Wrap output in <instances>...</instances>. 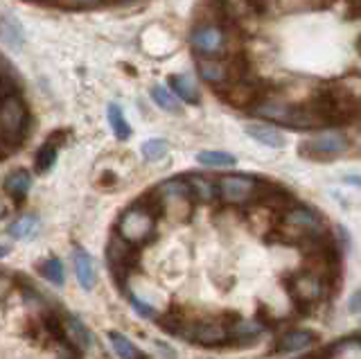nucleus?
<instances>
[{"mask_svg":"<svg viewBox=\"0 0 361 359\" xmlns=\"http://www.w3.org/2000/svg\"><path fill=\"white\" fill-rule=\"evenodd\" d=\"M169 91H172L178 99H183L185 104H199V91L192 77L188 75H174L169 80Z\"/></svg>","mask_w":361,"mask_h":359,"instance_id":"obj_18","label":"nucleus"},{"mask_svg":"<svg viewBox=\"0 0 361 359\" xmlns=\"http://www.w3.org/2000/svg\"><path fill=\"white\" fill-rule=\"evenodd\" d=\"M30 185H32V176L30 172L25 170H14V172H9L7 178H5V193L11 195L14 199H23L27 193H30Z\"/></svg>","mask_w":361,"mask_h":359,"instance_id":"obj_19","label":"nucleus"},{"mask_svg":"<svg viewBox=\"0 0 361 359\" xmlns=\"http://www.w3.org/2000/svg\"><path fill=\"white\" fill-rule=\"evenodd\" d=\"M37 224H39V219L34 215H20L16 221L9 224L7 233H9V238H14V240H25L37 231Z\"/></svg>","mask_w":361,"mask_h":359,"instance_id":"obj_25","label":"nucleus"},{"mask_svg":"<svg viewBox=\"0 0 361 359\" xmlns=\"http://www.w3.org/2000/svg\"><path fill=\"white\" fill-rule=\"evenodd\" d=\"M5 212H7V210H5V204H3V201H0V219L5 217Z\"/></svg>","mask_w":361,"mask_h":359,"instance_id":"obj_35","label":"nucleus"},{"mask_svg":"<svg viewBox=\"0 0 361 359\" xmlns=\"http://www.w3.org/2000/svg\"><path fill=\"white\" fill-rule=\"evenodd\" d=\"M0 41H5L14 50H20L25 46V32H23L18 18L11 14H0Z\"/></svg>","mask_w":361,"mask_h":359,"instance_id":"obj_16","label":"nucleus"},{"mask_svg":"<svg viewBox=\"0 0 361 359\" xmlns=\"http://www.w3.org/2000/svg\"><path fill=\"white\" fill-rule=\"evenodd\" d=\"M278 221H280L282 233H287L289 238H296V242L300 244H312V249L330 240V233H327L325 219L321 217V212L310 206L282 208Z\"/></svg>","mask_w":361,"mask_h":359,"instance_id":"obj_2","label":"nucleus"},{"mask_svg":"<svg viewBox=\"0 0 361 359\" xmlns=\"http://www.w3.org/2000/svg\"><path fill=\"white\" fill-rule=\"evenodd\" d=\"M348 312L350 314H359L361 312V287L353 291V296L348 298Z\"/></svg>","mask_w":361,"mask_h":359,"instance_id":"obj_31","label":"nucleus"},{"mask_svg":"<svg viewBox=\"0 0 361 359\" xmlns=\"http://www.w3.org/2000/svg\"><path fill=\"white\" fill-rule=\"evenodd\" d=\"M169 150V145L161 138H154V140H147L142 142V156H145V161H161L165 159V154Z\"/></svg>","mask_w":361,"mask_h":359,"instance_id":"obj_28","label":"nucleus"},{"mask_svg":"<svg viewBox=\"0 0 361 359\" xmlns=\"http://www.w3.org/2000/svg\"><path fill=\"white\" fill-rule=\"evenodd\" d=\"M63 359H73V357H63Z\"/></svg>","mask_w":361,"mask_h":359,"instance_id":"obj_37","label":"nucleus"},{"mask_svg":"<svg viewBox=\"0 0 361 359\" xmlns=\"http://www.w3.org/2000/svg\"><path fill=\"white\" fill-rule=\"evenodd\" d=\"M149 201L158 210V215H167L169 219H176V221L188 219L192 206L197 204L185 176H174V178H167L163 183H158L152 190Z\"/></svg>","mask_w":361,"mask_h":359,"instance_id":"obj_3","label":"nucleus"},{"mask_svg":"<svg viewBox=\"0 0 361 359\" xmlns=\"http://www.w3.org/2000/svg\"><path fill=\"white\" fill-rule=\"evenodd\" d=\"M188 183H190V190H192V197H195L197 204H214V201H219V190H217V181H212L210 176H203V174H188Z\"/></svg>","mask_w":361,"mask_h":359,"instance_id":"obj_14","label":"nucleus"},{"mask_svg":"<svg viewBox=\"0 0 361 359\" xmlns=\"http://www.w3.org/2000/svg\"><path fill=\"white\" fill-rule=\"evenodd\" d=\"M73 262H75V274H77V280L82 289L90 291L97 283V272H95V262L90 253H86L82 246H75L73 249Z\"/></svg>","mask_w":361,"mask_h":359,"instance_id":"obj_13","label":"nucleus"},{"mask_svg":"<svg viewBox=\"0 0 361 359\" xmlns=\"http://www.w3.org/2000/svg\"><path fill=\"white\" fill-rule=\"evenodd\" d=\"M197 163L203 165V167H233L235 165V156L228 154V152L208 150V152H199L197 154Z\"/></svg>","mask_w":361,"mask_h":359,"instance_id":"obj_24","label":"nucleus"},{"mask_svg":"<svg viewBox=\"0 0 361 359\" xmlns=\"http://www.w3.org/2000/svg\"><path fill=\"white\" fill-rule=\"evenodd\" d=\"M190 48L199 59L237 57L242 50L240 30L226 23H199L190 32Z\"/></svg>","mask_w":361,"mask_h":359,"instance_id":"obj_1","label":"nucleus"},{"mask_svg":"<svg viewBox=\"0 0 361 359\" xmlns=\"http://www.w3.org/2000/svg\"><path fill=\"white\" fill-rule=\"evenodd\" d=\"M14 77H16V73H14V66H11L3 54H0V80H11L14 82Z\"/></svg>","mask_w":361,"mask_h":359,"instance_id":"obj_30","label":"nucleus"},{"mask_svg":"<svg viewBox=\"0 0 361 359\" xmlns=\"http://www.w3.org/2000/svg\"><path fill=\"white\" fill-rule=\"evenodd\" d=\"M109 341H111L113 351H116V355L120 359H145L140 348L120 332H109Z\"/></svg>","mask_w":361,"mask_h":359,"instance_id":"obj_20","label":"nucleus"},{"mask_svg":"<svg viewBox=\"0 0 361 359\" xmlns=\"http://www.w3.org/2000/svg\"><path fill=\"white\" fill-rule=\"evenodd\" d=\"M319 339V334L312 332V330H302V328H296V330H287L278 336V341L274 343V353H280V355H291V353H302L312 348Z\"/></svg>","mask_w":361,"mask_h":359,"instance_id":"obj_12","label":"nucleus"},{"mask_svg":"<svg viewBox=\"0 0 361 359\" xmlns=\"http://www.w3.org/2000/svg\"><path fill=\"white\" fill-rule=\"evenodd\" d=\"M219 95L224 99H228L233 107H242V109H251L259 97L267 93V86L259 82V80H253L251 75L244 73L240 77H235L233 82H228L226 86L217 88Z\"/></svg>","mask_w":361,"mask_h":359,"instance_id":"obj_9","label":"nucleus"},{"mask_svg":"<svg viewBox=\"0 0 361 359\" xmlns=\"http://www.w3.org/2000/svg\"><path fill=\"white\" fill-rule=\"evenodd\" d=\"M9 253V246H5V244H0V257H5Z\"/></svg>","mask_w":361,"mask_h":359,"instance_id":"obj_34","label":"nucleus"},{"mask_svg":"<svg viewBox=\"0 0 361 359\" xmlns=\"http://www.w3.org/2000/svg\"><path fill=\"white\" fill-rule=\"evenodd\" d=\"M135 249H138V246H133L127 240H122L118 233L111 235L109 246H106V260H109L111 274L116 276L120 283L127 278V274L131 272V267L135 262Z\"/></svg>","mask_w":361,"mask_h":359,"instance_id":"obj_10","label":"nucleus"},{"mask_svg":"<svg viewBox=\"0 0 361 359\" xmlns=\"http://www.w3.org/2000/svg\"><path fill=\"white\" fill-rule=\"evenodd\" d=\"M156 219H158V210L152 206V201L149 199L138 201V204L129 206L120 215L116 224V233L129 244L142 246L156 235Z\"/></svg>","mask_w":361,"mask_h":359,"instance_id":"obj_4","label":"nucleus"},{"mask_svg":"<svg viewBox=\"0 0 361 359\" xmlns=\"http://www.w3.org/2000/svg\"><path fill=\"white\" fill-rule=\"evenodd\" d=\"M106 118H109V125H111L118 140H127L131 136V127H129V122H127V118H124L122 109L118 104H109Z\"/></svg>","mask_w":361,"mask_h":359,"instance_id":"obj_22","label":"nucleus"},{"mask_svg":"<svg viewBox=\"0 0 361 359\" xmlns=\"http://www.w3.org/2000/svg\"><path fill=\"white\" fill-rule=\"evenodd\" d=\"M61 332L68 336V341L75 348H79V351H86V348H90V343H93V336H90L88 328L77 317H66L61 323Z\"/></svg>","mask_w":361,"mask_h":359,"instance_id":"obj_17","label":"nucleus"},{"mask_svg":"<svg viewBox=\"0 0 361 359\" xmlns=\"http://www.w3.org/2000/svg\"><path fill=\"white\" fill-rule=\"evenodd\" d=\"M41 274H43V278H48L54 285H63V280H66L63 264H61L59 257H50V260H45L41 264Z\"/></svg>","mask_w":361,"mask_h":359,"instance_id":"obj_27","label":"nucleus"},{"mask_svg":"<svg viewBox=\"0 0 361 359\" xmlns=\"http://www.w3.org/2000/svg\"><path fill=\"white\" fill-rule=\"evenodd\" d=\"M56 154H59V145H56V140L52 136L50 140H45L41 145L37 156H34V167H37L39 174H45L50 170V167L54 165V161H56Z\"/></svg>","mask_w":361,"mask_h":359,"instance_id":"obj_21","label":"nucleus"},{"mask_svg":"<svg viewBox=\"0 0 361 359\" xmlns=\"http://www.w3.org/2000/svg\"><path fill=\"white\" fill-rule=\"evenodd\" d=\"M348 136L338 131H325V133H319V136H314L310 140L302 142V154L307 156H314V159H332V156H338L348 150Z\"/></svg>","mask_w":361,"mask_h":359,"instance_id":"obj_11","label":"nucleus"},{"mask_svg":"<svg viewBox=\"0 0 361 359\" xmlns=\"http://www.w3.org/2000/svg\"><path fill=\"white\" fill-rule=\"evenodd\" d=\"M68 5H97V3H104V0H66Z\"/></svg>","mask_w":361,"mask_h":359,"instance_id":"obj_32","label":"nucleus"},{"mask_svg":"<svg viewBox=\"0 0 361 359\" xmlns=\"http://www.w3.org/2000/svg\"><path fill=\"white\" fill-rule=\"evenodd\" d=\"M246 133L259 145L271 150H282L287 145L285 133L278 131L276 125H267V122H257V125H246Z\"/></svg>","mask_w":361,"mask_h":359,"instance_id":"obj_15","label":"nucleus"},{"mask_svg":"<svg viewBox=\"0 0 361 359\" xmlns=\"http://www.w3.org/2000/svg\"><path fill=\"white\" fill-rule=\"evenodd\" d=\"M343 181H345L348 185H357V188H361V176H357V174H353V176H343Z\"/></svg>","mask_w":361,"mask_h":359,"instance_id":"obj_33","label":"nucleus"},{"mask_svg":"<svg viewBox=\"0 0 361 359\" xmlns=\"http://www.w3.org/2000/svg\"><path fill=\"white\" fill-rule=\"evenodd\" d=\"M264 330V325L259 323L257 319H237L233 325H231V332L233 336H257L259 332Z\"/></svg>","mask_w":361,"mask_h":359,"instance_id":"obj_26","label":"nucleus"},{"mask_svg":"<svg viewBox=\"0 0 361 359\" xmlns=\"http://www.w3.org/2000/svg\"><path fill=\"white\" fill-rule=\"evenodd\" d=\"M217 190H219V201H224V204L248 206L262 201L271 185L248 174H224L221 178H217Z\"/></svg>","mask_w":361,"mask_h":359,"instance_id":"obj_5","label":"nucleus"},{"mask_svg":"<svg viewBox=\"0 0 361 359\" xmlns=\"http://www.w3.org/2000/svg\"><path fill=\"white\" fill-rule=\"evenodd\" d=\"M129 303H131V308L140 314V317H145V319H158V310L154 308V305H149L147 300H142L140 296H135L133 291H129Z\"/></svg>","mask_w":361,"mask_h":359,"instance_id":"obj_29","label":"nucleus"},{"mask_svg":"<svg viewBox=\"0 0 361 359\" xmlns=\"http://www.w3.org/2000/svg\"><path fill=\"white\" fill-rule=\"evenodd\" d=\"M30 125V114L25 102L16 93H7L0 99V142L9 145H20L27 133Z\"/></svg>","mask_w":361,"mask_h":359,"instance_id":"obj_6","label":"nucleus"},{"mask_svg":"<svg viewBox=\"0 0 361 359\" xmlns=\"http://www.w3.org/2000/svg\"><path fill=\"white\" fill-rule=\"evenodd\" d=\"M359 52H361V46H359Z\"/></svg>","mask_w":361,"mask_h":359,"instance_id":"obj_38","label":"nucleus"},{"mask_svg":"<svg viewBox=\"0 0 361 359\" xmlns=\"http://www.w3.org/2000/svg\"><path fill=\"white\" fill-rule=\"evenodd\" d=\"M199 77H203L208 84L214 88H221L228 82H233L235 77H240L248 73L246 61L237 54V57H214V59H199L197 61Z\"/></svg>","mask_w":361,"mask_h":359,"instance_id":"obj_8","label":"nucleus"},{"mask_svg":"<svg viewBox=\"0 0 361 359\" xmlns=\"http://www.w3.org/2000/svg\"><path fill=\"white\" fill-rule=\"evenodd\" d=\"M357 109H359V111H361V99H359V102H357Z\"/></svg>","mask_w":361,"mask_h":359,"instance_id":"obj_36","label":"nucleus"},{"mask_svg":"<svg viewBox=\"0 0 361 359\" xmlns=\"http://www.w3.org/2000/svg\"><path fill=\"white\" fill-rule=\"evenodd\" d=\"M152 99H154V102H156L158 107H161L163 111H167V114H178V111H180L178 97H176L172 91H169L167 86H161V84L154 86V88H152Z\"/></svg>","mask_w":361,"mask_h":359,"instance_id":"obj_23","label":"nucleus"},{"mask_svg":"<svg viewBox=\"0 0 361 359\" xmlns=\"http://www.w3.org/2000/svg\"><path fill=\"white\" fill-rule=\"evenodd\" d=\"M327 294V276H323L316 269H305V272H298L291 278V298L296 305L312 310L314 305L325 298Z\"/></svg>","mask_w":361,"mask_h":359,"instance_id":"obj_7","label":"nucleus"}]
</instances>
